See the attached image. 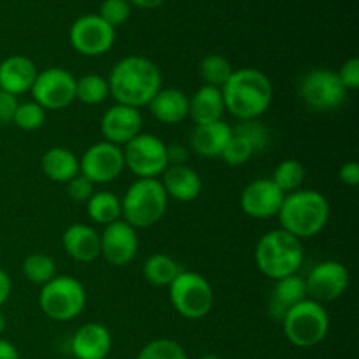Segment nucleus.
<instances>
[{
	"mask_svg": "<svg viewBox=\"0 0 359 359\" xmlns=\"http://www.w3.org/2000/svg\"><path fill=\"white\" fill-rule=\"evenodd\" d=\"M111 347V332L100 323H86L70 339V353L76 359H105Z\"/></svg>",
	"mask_w": 359,
	"mask_h": 359,
	"instance_id": "nucleus-18",
	"label": "nucleus"
},
{
	"mask_svg": "<svg viewBox=\"0 0 359 359\" xmlns=\"http://www.w3.org/2000/svg\"><path fill=\"white\" fill-rule=\"evenodd\" d=\"M161 175V184L168 198L177 202H193L202 193V179L188 165H170Z\"/></svg>",
	"mask_w": 359,
	"mask_h": 359,
	"instance_id": "nucleus-20",
	"label": "nucleus"
},
{
	"mask_svg": "<svg viewBox=\"0 0 359 359\" xmlns=\"http://www.w3.org/2000/svg\"><path fill=\"white\" fill-rule=\"evenodd\" d=\"M339 179L344 182L346 186H354L359 184V165L358 161H347L340 167L339 170Z\"/></svg>",
	"mask_w": 359,
	"mask_h": 359,
	"instance_id": "nucleus-41",
	"label": "nucleus"
},
{
	"mask_svg": "<svg viewBox=\"0 0 359 359\" xmlns=\"http://www.w3.org/2000/svg\"><path fill=\"white\" fill-rule=\"evenodd\" d=\"M139 251L137 230L123 219L105 226L100 235V255L112 266H125Z\"/></svg>",
	"mask_w": 359,
	"mask_h": 359,
	"instance_id": "nucleus-15",
	"label": "nucleus"
},
{
	"mask_svg": "<svg viewBox=\"0 0 359 359\" xmlns=\"http://www.w3.org/2000/svg\"><path fill=\"white\" fill-rule=\"evenodd\" d=\"M337 76H339L340 83L344 84V88H346L347 91L358 90L359 88V60L358 58L347 60V62L342 65V69L337 72Z\"/></svg>",
	"mask_w": 359,
	"mask_h": 359,
	"instance_id": "nucleus-39",
	"label": "nucleus"
},
{
	"mask_svg": "<svg viewBox=\"0 0 359 359\" xmlns=\"http://www.w3.org/2000/svg\"><path fill=\"white\" fill-rule=\"evenodd\" d=\"M39 305L53 321H72L86 307V291L76 277L56 276L42 286Z\"/></svg>",
	"mask_w": 359,
	"mask_h": 359,
	"instance_id": "nucleus-7",
	"label": "nucleus"
},
{
	"mask_svg": "<svg viewBox=\"0 0 359 359\" xmlns=\"http://www.w3.org/2000/svg\"><path fill=\"white\" fill-rule=\"evenodd\" d=\"M67 191L74 202H88L95 193V184L88 181L83 174H77L76 177L67 182Z\"/></svg>",
	"mask_w": 359,
	"mask_h": 359,
	"instance_id": "nucleus-38",
	"label": "nucleus"
},
{
	"mask_svg": "<svg viewBox=\"0 0 359 359\" xmlns=\"http://www.w3.org/2000/svg\"><path fill=\"white\" fill-rule=\"evenodd\" d=\"M0 359H20V353L9 340L0 339Z\"/></svg>",
	"mask_w": 359,
	"mask_h": 359,
	"instance_id": "nucleus-44",
	"label": "nucleus"
},
{
	"mask_svg": "<svg viewBox=\"0 0 359 359\" xmlns=\"http://www.w3.org/2000/svg\"><path fill=\"white\" fill-rule=\"evenodd\" d=\"M186 160H188V149L181 144H172V146H167V161L168 167L170 165H186Z\"/></svg>",
	"mask_w": 359,
	"mask_h": 359,
	"instance_id": "nucleus-42",
	"label": "nucleus"
},
{
	"mask_svg": "<svg viewBox=\"0 0 359 359\" xmlns=\"http://www.w3.org/2000/svg\"><path fill=\"white\" fill-rule=\"evenodd\" d=\"M35 77L37 67L27 56L13 55L0 62V90L14 97L30 91Z\"/></svg>",
	"mask_w": 359,
	"mask_h": 359,
	"instance_id": "nucleus-19",
	"label": "nucleus"
},
{
	"mask_svg": "<svg viewBox=\"0 0 359 359\" xmlns=\"http://www.w3.org/2000/svg\"><path fill=\"white\" fill-rule=\"evenodd\" d=\"M130 14H132V6L128 0H104L100 6V13L98 16L111 25L112 28L125 25L128 21Z\"/></svg>",
	"mask_w": 359,
	"mask_h": 359,
	"instance_id": "nucleus-37",
	"label": "nucleus"
},
{
	"mask_svg": "<svg viewBox=\"0 0 359 359\" xmlns=\"http://www.w3.org/2000/svg\"><path fill=\"white\" fill-rule=\"evenodd\" d=\"M46 121V111L35 102H25V104H18L16 112H14L13 123L18 128L25 130V132H34L39 130Z\"/></svg>",
	"mask_w": 359,
	"mask_h": 359,
	"instance_id": "nucleus-35",
	"label": "nucleus"
},
{
	"mask_svg": "<svg viewBox=\"0 0 359 359\" xmlns=\"http://www.w3.org/2000/svg\"><path fill=\"white\" fill-rule=\"evenodd\" d=\"M284 195L272 179H256L249 182L241 195V207L249 217L269 219L279 214Z\"/></svg>",
	"mask_w": 359,
	"mask_h": 359,
	"instance_id": "nucleus-16",
	"label": "nucleus"
},
{
	"mask_svg": "<svg viewBox=\"0 0 359 359\" xmlns=\"http://www.w3.org/2000/svg\"><path fill=\"white\" fill-rule=\"evenodd\" d=\"M305 298H307V287H305L304 277L293 273V276L276 280V286L272 287L269 302L270 316L277 321H283L286 312Z\"/></svg>",
	"mask_w": 359,
	"mask_h": 359,
	"instance_id": "nucleus-24",
	"label": "nucleus"
},
{
	"mask_svg": "<svg viewBox=\"0 0 359 359\" xmlns=\"http://www.w3.org/2000/svg\"><path fill=\"white\" fill-rule=\"evenodd\" d=\"M18 109V100L14 95L0 90V125H9L13 123L14 112Z\"/></svg>",
	"mask_w": 359,
	"mask_h": 359,
	"instance_id": "nucleus-40",
	"label": "nucleus"
},
{
	"mask_svg": "<svg viewBox=\"0 0 359 359\" xmlns=\"http://www.w3.org/2000/svg\"><path fill=\"white\" fill-rule=\"evenodd\" d=\"M42 172L55 182H69L79 174V160L67 147H51L42 154Z\"/></svg>",
	"mask_w": 359,
	"mask_h": 359,
	"instance_id": "nucleus-26",
	"label": "nucleus"
},
{
	"mask_svg": "<svg viewBox=\"0 0 359 359\" xmlns=\"http://www.w3.org/2000/svg\"><path fill=\"white\" fill-rule=\"evenodd\" d=\"M30 93L44 111H60L76 100V77L69 70L51 67L37 72Z\"/></svg>",
	"mask_w": 359,
	"mask_h": 359,
	"instance_id": "nucleus-11",
	"label": "nucleus"
},
{
	"mask_svg": "<svg viewBox=\"0 0 359 359\" xmlns=\"http://www.w3.org/2000/svg\"><path fill=\"white\" fill-rule=\"evenodd\" d=\"M11 286H13V284H11L9 273H7L4 269H0V307L9 300Z\"/></svg>",
	"mask_w": 359,
	"mask_h": 359,
	"instance_id": "nucleus-43",
	"label": "nucleus"
},
{
	"mask_svg": "<svg viewBox=\"0 0 359 359\" xmlns=\"http://www.w3.org/2000/svg\"><path fill=\"white\" fill-rule=\"evenodd\" d=\"M283 330L286 339L294 347L309 349L326 339L330 332V316L323 304L305 298L291 307L283 318Z\"/></svg>",
	"mask_w": 359,
	"mask_h": 359,
	"instance_id": "nucleus-6",
	"label": "nucleus"
},
{
	"mask_svg": "<svg viewBox=\"0 0 359 359\" xmlns=\"http://www.w3.org/2000/svg\"><path fill=\"white\" fill-rule=\"evenodd\" d=\"M181 266L174 258L167 255H153L142 266L144 279L154 286H170L172 280L181 273Z\"/></svg>",
	"mask_w": 359,
	"mask_h": 359,
	"instance_id": "nucleus-28",
	"label": "nucleus"
},
{
	"mask_svg": "<svg viewBox=\"0 0 359 359\" xmlns=\"http://www.w3.org/2000/svg\"><path fill=\"white\" fill-rule=\"evenodd\" d=\"M280 228L297 238L316 237L330 221V203L316 189H297L284 198L279 210Z\"/></svg>",
	"mask_w": 359,
	"mask_h": 359,
	"instance_id": "nucleus-3",
	"label": "nucleus"
},
{
	"mask_svg": "<svg viewBox=\"0 0 359 359\" xmlns=\"http://www.w3.org/2000/svg\"><path fill=\"white\" fill-rule=\"evenodd\" d=\"M304 258L305 251L300 238L283 228L263 235L255 249L256 266L263 276L273 280L297 273L304 265Z\"/></svg>",
	"mask_w": 359,
	"mask_h": 359,
	"instance_id": "nucleus-4",
	"label": "nucleus"
},
{
	"mask_svg": "<svg viewBox=\"0 0 359 359\" xmlns=\"http://www.w3.org/2000/svg\"><path fill=\"white\" fill-rule=\"evenodd\" d=\"M233 130L223 119L209 125H195L191 132V147L198 156L217 158L226 147Z\"/></svg>",
	"mask_w": 359,
	"mask_h": 359,
	"instance_id": "nucleus-23",
	"label": "nucleus"
},
{
	"mask_svg": "<svg viewBox=\"0 0 359 359\" xmlns=\"http://www.w3.org/2000/svg\"><path fill=\"white\" fill-rule=\"evenodd\" d=\"M137 359H188V354L175 340L158 339L144 346Z\"/></svg>",
	"mask_w": 359,
	"mask_h": 359,
	"instance_id": "nucleus-34",
	"label": "nucleus"
},
{
	"mask_svg": "<svg viewBox=\"0 0 359 359\" xmlns=\"http://www.w3.org/2000/svg\"><path fill=\"white\" fill-rule=\"evenodd\" d=\"M147 107L151 114L163 125H177L188 118L189 97L177 88H161Z\"/></svg>",
	"mask_w": 359,
	"mask_h": 359,
	"instance_id": "nucleus-22",
	"label": "nucleus"
},
{
	"mask_svg": "<svg viewBox=\"0 0 359 359\" xmlns=\"http://www.w3.org/2000/svg\"><path fill=\"white\" fill-rule=\"evenodd\" d=\"M130 6H135L139 9H156L165 0H128Z\"/></svg>",
	"mask_w": 359,
	"mask_h": 359,
	"instance_id": "nucleus-45",
	"label": "nucleus"
},
{
	"mask_svg": "<svg viewBox=\"0 0 359 359\" xmlns=\"http://www.w3.org/2000/svg\"><path fill=\"white\" fill-rule=\"evenodd\" d=\"M307 298L318 304H328L342 297L349 287V270L335 259L318 263L305 277Z\"/></svg>",
	"mask_w": 359,
	"mask_h": 359,
	"instance_id": "nucleus-14",
	"label": "nucleus"
},
{
	"mask_svg": "<svg viewBox=\"0 0 359 359\" xmlns=\"http://www.w3.org/2000/svg\"><path fill=\"white\" fill-rule=\"evenodd\" d=\"M252 156H255V151H252L251 144L245 139H242V137L235 135V133L231 135V139L228 140L223 153H221V158H223L228 165H231V167L244 165L245 161L251 160Z\"/></svg>",
	"mask_w": 359,
	"mask_h": 359,
	"instance_id": "nucleus-36",
	"label": "nucleus"
},
{
	"mask_svg": "<svg viewBox=\"0 0 359 359\" xmlns=\"http://www.w3.org/2000/svg\"><path fill=\"white\" fill-rule=\"evenodd\" d=\"M168 196L158 179H137L126 189L121 200V216L125 223L137 228H149L165 216Z\"/></svg>",
	"mask_w": 359,
	"mask_h": 359,
	"instance_id": "nucleus-5",
	"label": "nucleus"
},
{
	"mask_svg": "<svg viewBox=\"0 0 359 359\" xmlns=\"http://www.w3.org/2000/svg\"><path fill=\"white\" fill-rule=\"evenodd\" d=\"M125 170L123 149L111 142L93 144L84 151L79 160V172L93 184H109Z\"/></svg>",
	"mask_w": 359,
	"mask_h": 359,
	"instance_id": "nucleus-13",
	"label": "nucleus"
},
{
	"mask_svg": "<svg viewBox=\"0 0 359 359\" xmlns=\"http://www.w3.org/2000/svg\"><path fill=\"white\" fill-rule=\"evenodd\" d=\"M304 179H305V167L302 161L284 160L277 165L272 181L276 182V186L284 193V195H290V193L300 189Z\"/></svg>",
	"mask_w": 359,
	"mask_h": 359,
	"instance_id": "nucleus-31",
	"label": "nucleus"
},
{
	"mask_svg": "<svg viewBox=\"0 0 359 359\" xmlns=\"http://www.w3.org/2000/svg\"><path fill=\"white\" fill-rule=\"evenodd\" d=\"M67 255L81 263H90L100 256V235L88 224H70L62 237Z\"/></svg>",
	"mask_w": 359,
	"mask_h": 359,
	"instance_id": "nucleus-21",
	"label": "nucleus"
},
{
	"mask_svg": "<svg viewBox=\"0 0 359 359\" xmlns=\"http://www.w3.org/2000/svg\"><path fill=\"white\" fill-rule=\"evenodd\" d=\"M198 359H219L217 356H214V354H205V356L198 358Z\"/></svg>",
	"mask_w": 359,
	"mask_h": 359,
	"instance_id": "nucleus-47",
	"label": "nucleus"
},
{
	"mask_svg": "<svg viewBox=\"0 0 359 359\" xmlns=\"http://www.w3.org/2000/svg\"><path fill=\"white\" fill-rule=\"evenodd\" d=\"M4 332H6V316L0 312V335H2Z\"/></svg>",
	"mask_w": 359,
	"mask_h": 359,
	"instance_id": "nucleus-46",
	"label": "nucleus"
},
{
	"mask_svg": "<svg viewBox=\"0 0 359 359\" xmlns=\"http://www.w3.org/2000/svg\"><path fill=\"white\" fill-rule=\"evenodd\" d=\"M23 273L32 284H41V286H44L53 277H56L55 259L48 255L34 252V255L25 258Z\"/></svg>",
	"mask_w": 359,
	"mask_h": 359,
	"instance_id": "nucleus-32",
	"label": "nucleus"
},
{
	"mask_svg": "<svg viewBox=\"0 0 359 359\" xmlns=\"http://www.w3.org/2000/svg\"><path fill=\"white\" fill-rule=\"evenodd\" d=\"M86 212L98 224H111L121 219V200L111 191H98L86 202Z\"/></svg>",
	"mask_w": 359,
	"mask_h": 359,
	"instance_id": "nucleus-27",
	"label": "nucleus"
},
{
	"mask_svg": "<svg viewBox=\"0 0 359 359\" xmlns=\"http://www.w3.org/2000/svg\"><path fill=\"white\" fill-rule=\"evenodd\" d=\"M125 167L139 179H158L168 167L167 144L151 133H139L123 149Z\"/></svg>",
	"mask_w": 359,
	"mask_h": 359,
	"instance_id": "nucleus-9",
	"label": "nucleus"
},
{
	"mask_svg": "<svg viewBox=\"0 0 359 359\" xmlns=\"http://www.w3.org/2000/svg\"><path fill=\"white\" fill-rule=\"evenodd\" d=\"M172 307L182 318L202 319L212 311L214 291L209 280L196 272H184L182 270L172 284L168 286Z\"/></svg>",
	"mask_w": 359,
	"mask_h": 359,
	"instance_id": "nucleus-8",
	"label": "nucleus"
},
{
	"mask_svg": "<svg viewBox=\"0 0 359 359\" xmlns=\"http://www.w3.org/2000/svg\"><path fill=\"white\" fill-rule=\"evenodd\" d=\"M224 109L235 118L258 119L269 111L273 98V86L269 77L258 69L245 67L233 70L230 79L221 88Z\"/></svg>",
	"mask_w": 359,
	"mask_h": 359,
	"instance_id": "nucleus-2",
	"label": "nucleus"
},
{
	"mask_svg": "<svg viewBox=\"0 0 359 359\" xmlns=\"http://www.w3.org/2000/svg\"><path fill=\"white\" fill-rule=\"evenodd\" d=\"M224 111L226 109H224L223 93L219 88L203 84L189 98L188 116L195 125H209V123L221 121Z\"/></svg>",
	"mask_w": 359,
	"mask_h": 359,
	"instance_id": "nucleus-25",
	"label": "nucleus"
},
{
	"mask_svg": "<svg viewBox=\"0 0 359 359\" xmlns=\"http://www.w3.org/2000/svg\"><path fill=\"white\" fill-rule=\"evenodd\" d=\"M298 93L311 111L330 112L339 109L347 97V90L340 83L337 72L316 69L305 74L298 86Z\"/></svg>",
	"mask_w": 359,
	"mask_h": 359,
	"instance_id": "nucleus-10",
	"label": "nucleus"
},
{
	"mask_svg": "<svg viewBox=\"0 0 359 359\" xmlns=\"http://www.w3.org/2000/svg\"><path fill=\"white\" fill-rule=\"evenodd\" d=\"M69 39L79 55L102 56L114 46L116 28L105 23L98 14H84L72 23Z\"/></svg>",
	"mask_w": 359,
	"mask_h": 359,
	"instance_id": "nucleus-12",
	"label": "nucleus"
},
{
	"mask_svg": "<svg viewBox=\"0 0 359 359\" xmlns=\"http://www.w3.org/2000/svg\"><path fill=\"white\" fill-rule=\"evenodd\" d=\"M231 130H233L235 135L242 137V139H245L251 144L255 154L263 153L270 146L269 128L263 123H259L258 119H245V121H241Z\"/></svg>",
	"mask_w": 359,
	"mask_h": 359,
	"instance_id": "nucleus-33",
	"label": "nucleus"
},
{
	"mask_svg": "<svg viewBox=\"0 0 359 359\" xmlns=\"http://www.w3.org/2000/svg\"><path fill=\"white\" fill-rule=\"evenodd\" d=\"M231 74H233V67L221 55H207L200 62V77H202L207 86H214L221 90L224 83L230 79Z\"/></svg>",
	"mask_w": 359,
	"mask_h": 359,
	"instance_id": "nucleus-30",
	"label": "nucleus"
},
{
	"mask_svg": "<svg viewBox=\"0 0 359 359\" xmlns=\"http://www.w3.org/2000/svg\"><path fill=\"white\" fill-rule=\"evenodd\" d=\"M109 95L116 104L140 109L161 90L163 76L154 62L146 56L132 55L119 60L107 79Z\"/></svg>",
	"mask_w": 359,
	"mask_h": 359,
	"instance_id": "nucleus-1",
	"label": "nucleus"
},
{
	"mask_svg": "<svg viewBox=\"0 0 359 359\" xmlns=\"http://www.w3.org/2000/svg\"><path fill=\"white\" fill-rule=\"evenodd\" d=\"M109 97V83L98 74H86L76 79V98L86 105H98Z\"/></svg>",
	"mask_w": 359,
	"mask_h": 359,
	"instance_id": "nucleus-29",
	"label": "nucleus"
},
{
	"mask_svg": "<svg viewBox=\"0 0 359 359\" xmlns=\"http://www.w3.org/2000/svg\"><path fill=\"white\" fill-rule=\"evenodd\" d=\"M142 130V114L139 109L116 104L104 112L100 119V132L105 142L126 146Z\"/></svg>",
	"mask_w": 359,
	"mask_h": 359,
	"instance_id": "nucleus-17",
	"label": "nucleus"
}]
</instances>
